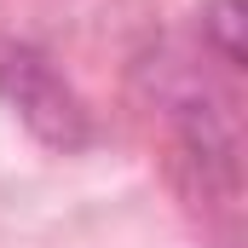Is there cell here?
I'll return each instance as SVG.
<instances>
[{"label":"cell","instance_id":"obj_1","mask_svg":"<svg viewBox=\"0 0 248 248\" xmlns=\"http://www.w3.org/2000/svg\"><path fill=\"white\" fill-rule=\"evenodd\" d=\"M0 93L12 98V110L35 127L46 144H63V150L87 144V110L75 104V93L52 75L46 58H35V52H23V46L6 52V58H0Z\"/></svg>","mask_w":248,"mask_h":248},{"label":"cell","instance_id":"obj_2","mask_svg":"<svg viewBox=\"0 0 248 248\" xmlns=\"http://www.w3.org/2000/svg\"><path fill=\"white\" fill-rule=\"evenodd\" d=\"M202 35L219 46L225 69H243V0H208L202 6Z\"/></svg>","mask_w":248,"mask_h":248}]
</instances>
